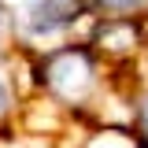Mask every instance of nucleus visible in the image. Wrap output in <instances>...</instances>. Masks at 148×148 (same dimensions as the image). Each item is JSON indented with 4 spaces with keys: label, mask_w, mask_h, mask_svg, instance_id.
Returning <instances> with one entry per match:
<instances>
[{
    "label": "nucleus",
    "mask_w": 148,
    "mask_h": 148,
    "mask_svg": "<svg viewBox=\"0 0 148 148\" xmlns=\"http://www.w3.org/2000/svg\"><path fill=\"white\" fill-rule=\"evenodd\" d=\"M130 126L137 130L141 145L148 148V82L130 92Z\"/></svg>",
    "instance_id": "6"
},
{
    "label": "nucleus",
    "mask_w": 148,
    "mask_h": 148,
    "mask_svg": "<svg viewBox=\"0 0 148 148\" xmlns=\"http://www.w3.org/2000/svg\"><path fill=\"white\" fill-rule=\"evenodd\" d=\"M92 15L104 18H148V0H85Z\"/></svg>",
    "instance_id": "5"
},
{
    "label": "nucleus",
    "mask_w": 148,
    "mask_h": 148,
    "mask_svg": "<svg viewBox=\"0 0 148 148\" xmlns=\"http://www.w3.org/2000/svg\"><path fill=\"white\" fill-rule=\"evenodd\" d=\"M30 89L71 119H92L108 96V63L85 37H71L56 48L26 56Z\"/></svg>",
    "instance_id": "1"
},
{
    "label": "nucleus",
    "mask_w": 148,
    "mask_h": 148,
    "mask_svg": "<svg viewBox=\"0 0 148 148\" xmlns=\"http://www.w3.org/2000/svg\"><path fill=\"white\" fill-rule=\"evenodd\" d=\"M15 63H18V52L0 59V133H8L11 122L18 119V111H22V89H18L22 78H18Z\"/></svg>",
    "instance_id": "4"
},
{
    "label": "nucleus",
    "mask_w": 148,
    "mask_h": 148,
    "mask_svg": "<svg viewBox=\"0 0 148 148\" xmlns=\"http://www.w3.org/2000/svg\"><path fill=\"white\" fill-rule=\"evenodd\" d=\"M15 22V52H45L71 37H85L92 11L85 0H4Z\"/></svg>",
    "instance_id": "2"
},
{
    "label": "nucleus",
    "mask_w": 148,
    "mask_h": 148,
    "mask_svg": "<svg viewBox=\"0 0 148 148\" xmlns=\"http://www.w3.org/2000/svg\"><path fill=\"white\" fill-rule=\"evenodd\" d=\"M85 41L100 52V59L115 67H130V63H141L148 56V18H104L92 15Z\"/></svg>",
    "instance_id": "3"
}]
</instances>
